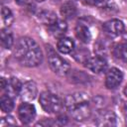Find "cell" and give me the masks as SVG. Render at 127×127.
<instances>
[{
  "instance_id": "cell-1",
  "label": "cell",
  "mask_w": 127,
  "mask_h": 127,
  "mask_svg": "<svg viewBox=\"0 0 127 127\" xmlns=\"http://www.w3.org/2000/svg\"><path fill=\"white\" fill-rule=\"evenodd\" d=\"M16 60L25 66L34 67L43 61V53L38 44L31 38H20L15 46L14 52Z\"/></svg>"
},
{
  "instance_id": "cell-2",
  "label": "cell",
  "mask_w": 127,
  "mask_h": 127,
  "mask_svg": "<svg viewBox=\"0 0 127 127\" xmlns=\"http://www.w3.org/2000/svg\"><path fill=\"white\" fill-rule=\"evenodd\" d=\"M64 106L71 117L77 121L87 119L91 112L89 97L84 92H75L66 96Z\"/></svg>"
},
{
  "instance_id": "cell-3",
  "label": "cell",
  "mask_w": 127,
  "mask_h": 127,
  "mask_svg": "<svg viewBox=\"0 0 127 127\" xmlns=\"http://www.w3.org/2000/svg\"><path fill=\"white\" fill-rule=\"evenodd\" d=\"M40 104L46 112L58 113L63 109L64 102L58 95L49 91H45L40 95Z\"/></svg>"
},
{
  "instance_id": "cell-4",
  "label": "cell",
  "mask_w": 127,
  "mask_h": 127,
  "mask_svg": "<svg viewBox=\"0 0 127 127\" xmlns=\"http://www.w3.org/2000/svg\"><path fill=\"white\" fill-rule=\"evenodd\" d=\"M48 60H49V65L55 73L59 75H66L69 72L68 63L63 58H61L59 55H57L56 53L49 54Z\"/></svg>"
},
{
  "instance_id": "cell-5",
  "label": "cell",
  "mask_w": 127,
  "mask_h": 127,
  "mask_svg": "<svg viewBox=\"0 0 127 127\" xmlns=\"http://www.w3.org/2000/svg\"><path fill=\"white\" fill-rule=\"evenodd\" d=\"M18 116H19L20 121L23 124L31 123L36 116L35 106L28 102H24V103L20 104V106L18 108Z\"/></svg>"
},
{
  "instance_id": "cell-6",
  "label": "cell",
  "mask_w": 127,
  "mask_h": 127,
  "mask_svg": "<svg viewBox=\"0 0 127 127\" xmlns=\"http://www.w3.org/2000/svg\"><path fill=\"white\" fill-rule=\"evenodd\" d=\"M123 79V73L119 68L112 67L110 68L105 76V85L108 89L117 88Z\"/></svg>"
},
{
  "instance_id": "cell-7",
  "label": "cell",
  "mask_w": 127,
  "mask_h": 127,
  "mask_svg": "<svg viewBox=\"0 0 127 127\" xmlns=\"http://www.w3.org/2000/svg\"><path fill=\"white\" fill-rule=\"evenodd\" d=\"M84 64L89 70H91L92 72H95V73H99V72L104 71L106 66H107V63H106L105 59L100 57V56L88 58Z\"/></svg>"
},
{
  "instance_id": "cell-8",
  "label": "cell",
  "mask_w": 127,
  "mask_h": 127,
  "mask_svg": "<svg viewBox=\"0 0 127 127\" xmlns=\"http://www.w3.org/2000/svg\"><path fill=\"white\" fill-rule=\"evenodd\" d=\"M103 30L109 36H119L124 32V24L118 19H112L103 24Z\"/></svg>"
},
{
  "instance_id": "cell-9",
  "label": "cell",
  "mask_w": 127,
  "mask_h": 127,
  "mask_svg": "<svg viewBox=\"0 0 127 127\" xmlns=\"http://www.w3.org/2000/svg\"><path fill=\"white\" fill-rule=\"evenodd\" d=\"M20 94L22 95V98L26 101H31L35 99L38 94V88L36 83L34 81H27L22 84Z\"/></svg>"
},
{
  "instance_id": "cell-10",
  "label": "cell",
  "mask_w": 127,
  "mask_h": 127,
  "mask_svg": "<svg viewBox=\"0 0 127 127\" xmlns=\"http://www.w3.org/2000/svg\"><path fill=\"white\" fill-rule=\"evenodd\" d=\"M22 88V84L19 81L18 78L16 77H11L10 79H7V85H6V91L7 95L11 96L12 98L16 97L17 95L20 94Z\"/></svg>"
},
{
  "instance_id": "cell-11",
  "label": "cell",
  "mask_w": 127,
  "mask_h": 127,
  "mask_svg": "<svg viewBox=\"0 0 127 127\" xmlns=\"http://www.w3.org/2000/svg\"><path fill=\"white\" fill-rule=\"evenodd\" d=\"M67 25L64 21L57 20L52 25L49 26V31L54 37H63L66 32Z\"/></svg>"
},
{
  "instance_id": "cell-12",
  "label": "cell",
  "mask_w": 127,
  "mask_h": 127,
  "mask_svg": "<svg viewBox=\"0 0 127 127\" xmlns=\"http://www.w3.org/2000/svg\"><path fill=\"white\" fill-rule=\"evenodd\" d=\"M74 32H75L76 38L84 44L88 43L91 39V34H90V31H89L88 27L83 25V24H77L76 27H75Z\"/></svg>"
},
{
  "instance_id": "cell-13",
  "label": "cell",
  "mask_w": 127,
  "mask_h": 127,
  "mask_svg": "<svg viewBox=\"0 0 127 127\" xmlns=\"http://www.w3.org/2000/svg\"><path fill=\"white\" fill-rule=\"evenodd\" d=\"M57 48L58 50L63 53V54H69L73 51L74 49V43L72 40H70L69 38H64V37H62L58 44H57Z\"/></svg>"
},
{
  "instance_id": "cell-14",
  "label": "cell",
  "mask_w": 127,
  "mask_h": 127,
  "mask_svg": "<svg viewBox=\"0 0 127 127\" xmlns=\"http://www.w3.org/2000/svg\"><path fill=\"white\" fill-rule=\"evenodd\" d=\"M97 125L100 126H112L116 124V116L112 112H104L101 113L96 121Z\"/></svg>"
},
{
  "instance_id": "cell-15",
  "label": "cell",
  "mask_w": 127,
  "mask_h": 127,
  "mask_svg": "<svg viewBox=\"0 0 127 127\" xmlns=\"http://www.w3.org/2000/svg\"><path fill=\"white\" fill-rule=\"evenodd\" d=\"M113 55L117 60L127 63V43H119L113 48Z\"/></svg>"
},
{
  "instance_id": "cell-16",
  "label": "cell",
  "mask_w": 127,
  "mask_h": 127,
  "mask_svg": "<svg viewBox=\"0 0 127 127\" xmlns=\"http://www.w3.org/2000/svg\"><path fill=\"white\" fill-rule=\"evenodd\" d=\"M61 14L65 19H72L76 15V8L71 3H65L61 8Z\"/></svg>"
},
{
  "instance_id": "cell-17",
  "label": "cell",
  "mask_w": 127,
  "mask_h": 127,
  "mask_svg": "<svg viewBox=\"0 0 127 127\" xmlns=\"http://www.w3.org/2000/svg\"><path fill=\"white\" fill-rule=\"evenodd\" d=\"M0 107H1V110L5 113H9L10 111H12V109L14 108L13 98L7 94L2 95V97L0 99Z\"/></svg>"
},
{
  "instance_id": "cell-18",
  "label": "cell",
  "mask_w": 127,
  "mask_h": 127,
  "mask_svg": "<svg viewBox=\"0 0 127 127\" xmlns=\"http://www.w3.org/2000/svg\"><path fill=\"white\" fill-rule=\"evenodd\" d=\"M13 36L12 34L6 30V29H2L1 30V45L4 49H11V47L13 46Z\"/></svg>"
},
{
  "instance_id": "cell-19",
  "label": "cell",
  "mask_w": 127,
  "mask_h": 127,
  "mask_svg": "<svg viewBox=\"0 0 127 127\" xmlns=\"http://www.w3.org/2000/svg\"><path fill=\"white\" fill-rule=\"evenodd\" d=\"M1 14H2V20H3V23L6 25V26H10L14 20V17H13V13L11 12V10L6 7V6H3L2 7V10H1Z\"/></svg>"
},
{
  "instance_id": "cell-20",
  "label": "cell",
  "mask_w": 127,
  "mask_h": 127,
  "mask_svg": "<svg viewBox=\"0 0 127 127\" xmlns=\"http://www.w3.org/2000/svg\"><path fill=\"white\" fill-rule=\"evenodd\" d=\"M40 18H41V20L45 23V24H47L48 26H50V25H52L54 22H56L58 19H57V16L54 14V13H52V12H43V13H41V15H40Z\"/></svg>"
},
{
  "instance_id": "cell-21",
  "label": "cell",
  "mask_w": 127,
  "mask_h": 127,
  "mask_svg": "<svg viewBox=\"0 0 127 127\" xmlns=\"http://www.w3.org/2000/svg\"><path fill=\"white\" fill-rule=\"evenodd\" d=\"M16 122L14 120L13 117L11 116H7V117H4L1 119V122H0V125L3 127V126H8V125H15Z\"/></svg>"
},
{
  "instance_id": "cell-22",
  "label": "cell",
  "mask_w": 127,
  "mask_h": 127,
  "mask_svg": "<svg viewBox=\"0 0 127 127\" xmlns=\"http://www.w3.org/2000/svg\"><path fill=\"white\" fill-rule=\"evenodd\" d=\"M107 0H86V2L88 4H92V5H99L102 3H105Z\"/></svg>"
},
{
  "instance_id": "cell-23",
  "label": "cell",
  "mask_w": 127,
  "mask_h": 127,
  "mask_svg": "<svg viewBox=\"0 0 127 127\" xmlns=\"http://www.w3.org/2000/svg\"><path fill=\"white\" fill-rule=\"evenodd\" d=\"M6 85H7V80L5 78H1V89H5L6 88Z\"/></svg>"
},
{
  "instance_id": "cell-24",
  "label": "cell",
  "mask_w": 127,
  "mask_h": 127,
  "mask_svg": "<svg viewBox=\"0 0 127 127\" xmlns=\"http://www.w3.org/2000/svg\"><path fill=\"white\" fill-rule=\"evenodd\" d=\"M16 1H17V3H19V4H21V5H24V4L29 3L30 0H16Z\"/></svg>"
},
{
  "instance_id": "cell-25",
  "label": "cell",
  "mask_w": 127,
  "mask_h": 127,
  "mask_svg": "<svg viewBox=\"0 0 127 127\" xmlns=\"http://www.w3.org/2000/svg\"><path fill=\"white\" fill-rule=\"evenodd\" d=\"M124 94L126 95V97H127V85H126V87L124 88Z\"/></svg>"
},
{
  "instance_id": "cell-26",
  "label": "cell",
  "mask_w": 127,
  "mask_h": 127,
  "mask_svg": "<svg viewBox=\"0 0 127 127\" xmlns=\"http://www.w3.org/2000/svg\"><path fill=\"white\" fill-rule=\"evenodd\" d=\"M36 1H38V2H42V1H45V0H36Z\"/></svg>"
}]
</instances>
